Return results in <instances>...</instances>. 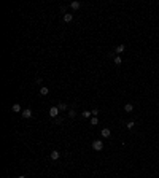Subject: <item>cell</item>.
Instances as JSON below:
<instances>
[{"label":"cell","mask_w":159,"mask_h":178,"mask_svg":"<svg viewBox=\"0 0 159 178\" xmlns=\"http://www.w3.org/2000/svg\"><path fill=\"white\" fill-rule=\"evenodd\" d=\"M92 150L94 151H102L103 150V142L102 140H94L92 142Z\"/></svg>","instance_id":"6da1fadb"},{"label":"cell","mask_w":159,"mask_h":178,"mask_svg":"<svg viewBox=\"0 0 159 178\" xmlns=\"http://www.w3.org/2000/svg\"><path fill=\"white\" fill-rule=\"evenodd\" d=\"M59 108H57V107H51V108H49V116H51V118H54L56 119L57 116H59Z\"/></svg>","instance_id":"7a4b0ae2"},{"label":"cell","mask_w":159,"mask_h":178,"mask_svg":"<svg viewBox=\"0 0 159 178\" xmlns=\"http://www.w3.org/2000/svg\"><path fill=\"white\" fill-rule=\"evenodd\" d=\"M21 116L24 119H29V118H32V110L30 108H26V110H22L21 111Z\"/></svg>","instance_id":"3957f363"},{"label":"cell","mask_w":159,"mask_h":178,"mask_svg":"<svg viewBox=\"0 0 159 178\" xmlns=\"http://www.w3.org/2000/svg\"><path fill=\"white\" fill-rule=\"evenodd\" d=\"M57 108H59L60 113H62V111H69V105H67V103H64V102H60L59 105H57Z\"/></svg>","instance_id":"277c9868"},{"label":"cell","mask_w":159,"mask_h":178,"mask_svg":"<svg viewBox=\"0 0 159 178\" xmlns=\"http://www.w3.org/2000/svg\"><path fill=\"white\" fill-rule=\"evenodd\" d=\"M80 6H81V3L78 2V0H73V2H70V8H72L73 11H75V10H78Z\"/></svg>","instance_id":"5b68a950"},{"label":"cell","mask_w":159,"mask_h":178,"mask_svg":"<svg viewBox=\"0 0 159 178\" xmlns=\"http://www.w3.org/2000/svg\"><path fill=\"white\" fill-rule=\"evenodd\" d=\"M49 157H51L53 161H57V159L60 157V153H59V151H56V150H54V151H51V154H49Z\"/></svg>","instance_id":"8992f818"},{"label":"cell","mask_w":159,"mask_h":178,"mask_svg":"<svg viewBox=\"0 0 159 178\" xmlns=\"http://www.w3.org/2000/svg\"><path fill=\"white\" fill-rule=\"evenodd\" d=\"M73 21V14L72 13H65L64 14V22H72Z\"/></svg>","instance_id":"52a82bcc"},{"label":"cell","mask_w":159,"mask_h":178,"mask_svg":"<svg viewBox=\"0 0 159 178\" xmlns=\"http://www.w3.org/2000/svg\"><path fill=\"white\" fill-rule=\"evenodd\" d=\"M110 135H111V130L110 129H107V127H105V129H102V137H103V138H108Z\"/></svg>","instance_id":"ba28073f"},{"label":"cell","mask_w":159,"mask_h":178,"mask_svg":"<svg viewBox=\"0 0 159 178\" xmlns=\"http://www.w3.org/2000/svg\"><path fill=\"white\" fill-rule=\"evenodd\" d=\"M124 49H126V46H124V45H118L116 49H115V53H116V54H121V53H124Z\"/></svg>","instance_id":"9c48e42d"},{"label":"cell","mask_w":159,"mask_h":178,"mask_svg":"<svg viewBox=\"0 0 159 178\" xmlns=\"http://www.w3.org/2000/svg\"><path fill=\"white\" fill-rule=\"evenodd\" d=\"M132 110H134V105H132V103H126V105H124V111H126V113H130Z\"/></svg>","instance_id":"30bf717a"},{"label":"cell","mask_w":159,"mask_h":178,"mask_svg":"<svg viewBox=\"0 0 159 178\" xmlns=\"http://www.w3.org/2000/svg\"><path fill=\"white\" fill-rule=\"evenodd\" d=\"M40 94H42V96H48V94H49V89L46 88V86H42V88H40Z\"/></svg>","instance_id":"8fae6325"},{"label":"cell","mask_w":159,"mask_h":178,"mask_svg":"<svg viewBox=\"0 0 159 178\" xmlns=\"http://www.w3.org/2000/svg\"><path fill=\"white\" fill-rule=\"evenodd\" d=\"M11 110H13L14 113H19V111H21V105H19V103H13Z\"/></svg>","instance_id":"7c38bea8"},{"label":"cell","mask_w":159,"mask_h":178,"mask_svg":"<svg viewBox=\"0 0 159 178\" xmlns=\"http://www.w3.org/2000/svg\"><path fill=\"white\" fill-rule=\"evenodd\" d=\"M81 116H83V118H84V119H89V118H91V116H92V113H91V111H86V110H84V111H83V113H81Z\"/></svg>","instance_id":"4fadbf2b"},{"label":"cell","mask_w":159,"mask_h":178,"mask_svg":"<svg viewBox=\"0 0 159 178\" xmlns=\"http://www.w3.org/2000/svg\"><path fill=\"white\" fill-rule=\"evenodd\" d=\"M134 126H135V121H129V123H126V129H134Z\"/></svg>","instance_id":"5bb4252c"},{"label":"cell","mask_w":159,"mask_h":178,"mask_svg":"<svg viewBox=\"0 0 159 178\" xmlns=\"http://www.w3.org/2000/svg\"><path fill=\"white\" fill-rule=\"evenodd\" d=\"M91 124H92V126H97V124H99V118H97V116H92V118H91Z\"/></svg>","instance_id":"9a60e30c"},{"label":"cell","mask_w":159,"mask_h":178,"mask_svg":"<svg viewBox=\"0 0 159 178\" xmlns=\"http://www.w3.org/2000/svg\"><path fill=\"white\" fill-rule=\"evenodd\" d=\"M113 62H115V64H116V65H121V64H123V59H121V57H119V56H116V57H115V59H113Z\"/></svg>","instance_id":"2e32d148"},{"label":"cell","mask_w":159,"mask_h":178,"mask_svg":"<svg viewBox=\"0 0 159 178\" xmlns=\"http://www.w3.org/2000/svg\"><path fill=\"white\" fill-rule=\"evenodd\" d=\"M75 116H76V111H75V110H69V118H75Z\"/></svg>","instance_id":"e0dca14e"},{"label":"cell","mask_w":159,"mask_h":178,"mask_svg":"<svg viewBox=\"0 0 159 178\" xmlns=\"http://www.w3.org/2000/svg\"><path fill=\"white\" fill-rule=\"evenodd\" d=\"M54 123H56V124H62L64 123V118H62V116H57V118L54 119Z\"/></svg>","instance_id":"ac0fdd59"},{"label":"cell","mask_w":159,"mask_h":178,"mask_svg":"<svg viewBox=\"0 0 159 178\" xmlns=\"http://www.w3.org/2000/svg\"><path fill=\"white\" fill-rule=\"evenodd\" d=\"M91 113H92V116H99V110H97V108H94Z\"/></svg>","instance_id":"d6986e66"},{"label":"cell","mask_w":159,"mask_h":178,"mask_svg":"<svg viewBox=\"0 0 159 178\" xmlns=\"http://www.w3.org/2000/svg\"><path fill=\"white\" fill-rule=\"evenodd\" d=\"M67 11V6L65 5H60V13H65Z\"/></svg>","instance_id":"ffe728a7"},{"label":"cell","mask_w":159,"mask_h":178,"mask_svg":"<svg viewBox=\"0 0 159 178\" xmlns=\"http://www.w3.org/2000/svg\"><path fill=\"white\" fill-rule=\"evenodd\" d=\"M42 81H43L42 78H37V80H35V83H37V84H42Z\"/></svg>","instance_id":"44dd1931"},{"label":"cell","mask_w":159,"mask_h":178,"mask_svg":"<svg viewBox=\"0 0 159 178\" xmlns=\"http://www.w3.org/2000/svg\"><path fill=\"white\" fill-rule=\"evenodd\" d=\"M18 178H26V177H24V175H21V177H18Z\"/></svg>","instance_id":"7402d4cb"}]
</instances>
